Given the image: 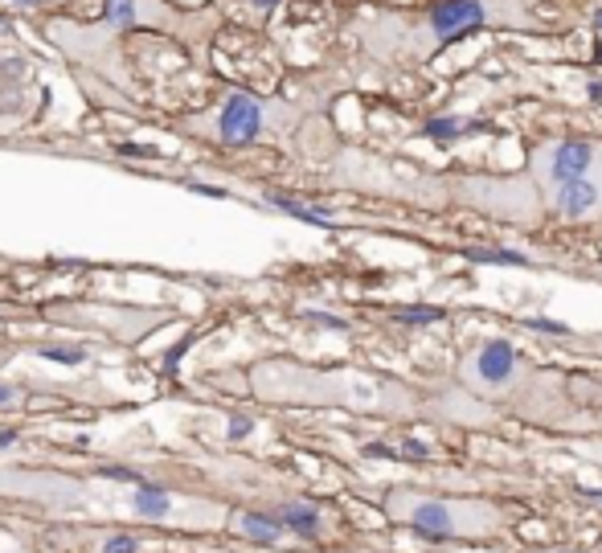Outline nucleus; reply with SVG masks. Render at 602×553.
I'll return each mask as SVG.
<instances>
[{
	"mask_svg": "<svg viewBox=\"0 0 602 553\" xmlns=\"http://www.w3.org/2000/svg\"><path fill=\"white\" fill-rule=\"evenodd\" d=\"M0 496H29L50 513L95 517V521H148L177 529H213L222 521L218 504H201L156 484H111V480H66L50 472H17L0 467Z\"/></svg>",
	"mask_w": 602,
	"mask_h": 553,
	"instance_id": "obj_1",
	"label": "nucleus"
},
{
	"mask_svg": "<svg viewBox=\"0 0 602 553\" xmlns=\"http://www.w3.org/2000/svg\"><path fill=\"white\" fill-rule=\"evenodd\" d=\"M390 517L410 525L430 541H455V537H492L500 529V508L488 500H443V496H414L394 492Z\"/></svg>",
	"mask_w": 602,
	"mask_h": 553,
	"instance_id": "obj_2",
	"label": "nucleus"
},
{
	"mask_svg": "<svg viewBox=\"0 0 602 553\" xmlns=\"http://www.w3.org/2000/svg\"><path fill=\"white\" fill-rule=\"evenodd\" d=\"M271 119H275V107L267 99H258L250 91H230L209 115L197 119V136H209L226 148H246L271 132Z\"/></svg>",
	"mask_w": 602,
	"mask_h": 553,
	"instance_id": "obj_3",
	"label": "nucleus"
},
{
	"mask_svg": "<svg viewBox=\"0 0 602 553\" xmlns=\"http://www.w3.org/2000/svg\"><path fill=\"white\" fill-rule=\"evenodd\" d=\"M533 173L545 189H557L566 181H582L602 173V144L594 140H553L533 152Z\"/></svg>",
	"mask_w": 602,
	"mask_h": 553,
	"instance_id": "obj_4",
	"label": "nucleus"
},
{
	"mask_svg": "<svg viewBox=\"0 0 602 553\" xmlns=\"http://www.w3.org/2000/svg\"><path fill=\"white\" fill-rule=\"evenodd\" d=\"M521 373V353H516L508 340H484V345L471 353V361H467V377L476 381V386H484V390H504V386H512V377Z\"/></svg>",
	"mask_w": 602,
	"mask_h": 553,
	"instance_id": "obj_5",
	"label": "nucleus"
},
{
	"mask_svg": "<svg viewBox=\"0 0 602 553\" xmlns=\"http://www.w3.org/2000/svg\"><path fill=\"white\" fill-rule=\"evenodd\" d=\"M492 21V0H439L426 13V25L435 33V41H455L467 29H480Z\"/></svg>",
	"mask_w": 602,
	"mask_h": 553,
	"instance_id": "obj_6",
	"label": "nucleus"
},
{
	"mask_svg": "<svg viewBox=\"0 0 602 553\" xmlns=\"http://www.w3.org/2000/svg\"><path fill=\"white\" fill-rule=\"evenodd\" d=\"M545 197H549L553 214L566 218V222L602 218V173L582 177V181H566V185H557V189H545Z\"/></svg>",
	"mask_w": 602,
	"mask_h": 553,
	"instance_id": "obj_7",
	"label": "nucleus"
},
{
	"mask_svg": "<svg viewBox=\"0 0 602 553\" xmlns=\"http://www.w3.org/2000/svg\"><path fill=\"white\" fill-rule=\"evenodd\" d=\"M103 21L111 29H148V25H172V13L164 0H103Z\"/></svg>",
	"mask_w": 602,
	"mask_h": 553,
	"instance_id": "obj_8",
	"label": "nucleus"
},
{
	"mask_svg": "<svg viewBox=\"0 0 602 553\" xmlns=\"http://www.w3.org/2000/svg\"><path fill=\"white\" fill-rule=\"evenodd\" d=\"M29 78H33V62L9 46H0V115H5L13 103H21Z\"/></svg>",
	"mask_w": 602,
	"mask_h": 553,
	"instance_id": "obj_9",
	"label": "nucleus"
},
{
	"mask_svg": "<svg viewBox=\"0 0 602 553\" xmlns=\"http://www.w3.org/2000/svg\"><path fill=\"white\" fill-rule=\"evenodd\" d=\"M275 521L283 525V533L316 537V533H320V508H316V504H304V500H287V504H279Z\"/></svg>",
	"mask_w": 602,
	"mask_h": 553,
	"instance_id": "obj_10",
	"label": "nucleus"
},
{
	"mask_svg": "<svg viewBox=\"0 0 602 553\" xmlns=\"http://www.w3.org/2000/svg\"><path fill=\"white\" fill-rule=\"evenodd\" d=\"M230 529L242 533V537H250V541H263V545H275L283 537V525L275 517H263V513H234Z\"/></svg>",
	"mask_w": 602,
	"mask_h": 553,
	"instance_id": "obj_11",
	"label": "nucleus"
},
{
	"mask_svg": "<svg viewBox=\"0 0 602 553\" xmlns=\"http://www.w3.org/2000/svg\"><path fill=\"white\" fill-rule=\"evenodd\" d=\"M271 205H279L283 214H291V218H304V222H332L324 209H316V205H304V201H291V197H271Z\"/></svg>",
	"mask_w": 602,
	"mask_h": 553,
	"instance_id": "obj_12",
	"label": "nucleus"
},
{
	"mask_svg": "<svg viewBox=\"0 0 602 553\" xmlns=\"http://www.w3.org/2000/svg\"><path fill=\"white\" fill-rule=\"evenodd\" d=\"M459 127H463V119H455V115H447V119H430V123H426V136H430V140H455V136H459Z\"/></svg>",
	"mask_w": 602,
	"mask_h": 553,
	"instance_id": "obj_13",
	"label": "nucleus"
},
{
	"mask_svg": "<svg viewBox=\"0 0 602 553\" xmlns=\"http://www.w3.org/2000/svg\"><path fill=\"white\" fill-rule=\"evenodd\" d=\"M37 353L50 357V361H58V365H78V361H86V353H82V349H70V345H41Z\"/></svg>",
	"mask_w": 602,
	"mask_h": 553,
	"instance_id": "obj_14",
	"label": "nucleus"
},
{
	"mask_svg": "<svg viewBox=\"0 0 602 553\" xmlns=\"http://www.w3.org/2000/svg\"><path fill=\"white\" fill-rule=\"evenodd\" d=\"M529 328H537V332H553V336H566V332H570V328H566L562 320H545V316L529 320Z\"/></svg>",
	"mask_w": 602,
	"mask_h": 553,
	"instance_id": "obj_15",
	"label": "nucleus"
},
{
	"mask_svg": "<svg viewBox=\"0 0 602 553\" xmlns=\"http://www.w3.org/2000/svg\"><path fill=\"white\" fill-rule=\"evenodd\" d=\"M402 320H414V324H430V320H439V312L435 308H406V312H398Z\"/></svg>",
	"mask_w": 602,
	"mask_h": 553,
	"instance_id": "obj_16",
	"label": "nucleus"
},
{
	"mask_svg": "<svg viewBox=\"0 0 602 553\" xmlns=\"http://www.w3.org/2000/svg\"><path fill=\"white\" fill-rule=\"evenodd\" d=\"M103 553H136V541H132V537H115Z\"/></svg>",
	"mask_w": 602,
	"mask_h": 553,
	"instance_id": "obj_17",
	"label": "nucleus"
},
{
	"mask_svg": "<svg viewBox=\"0 0 602 553\" xmlns=\"http://www.w3.org/2000/svg\"><path fill=\"white\" fill-rule=\"evenodd\" d=\"M0 5H5V9H41L46 0H0Z\"/></svg>",
	"mask_w": 602,
	"mask_h": 553,
	"instance_id": "obj_18",
	"label": "nucleus"
},
{
	"mask_svg": "<svg viewBox=\"0 0 602 553\" xmlns=\"http://www.w3.org/2000/svg\"><path fill=\"white\" fill-rule=\"evenodd\" d=\"M246 5H250L254 13H275V5H279V0H246Z\"/></svg>",
	"mask_w": 602,
	"mask_h": 553,
	"instance_id": "obj_19",
	"label": "nucleus"
},
{
	"mask_svg": "<svg viewBox=\"0 0 602 553\" xmlns=\"http://www.w3.org/2000/svg\"><path fill=\"white\" fill-rule=\"evenodd\" d=\"M17 402V390L13 386H5V381H0V406H13Z\"/></svg>",
	"mask_w": 602,
	"mask_h": 553,
	"instance_id": "obj_20",
	"label": "nucleus"
},
{
	"mask_svg": "<svg viewBox=\"0 0 602 553\" xmlns=\"http://www.w3.org/2000/svg\"><path fill=\"white\" fill-rule=\"evenodd\" d=\"M246 431H250V422H246V418H234V427H230V435H234V439H242Z\"/></svg>",
	"mask_w": 602,
	"mask_h": 553,
	"instance_id": "obj_21",
	"label": "nucleus"
},
{
	"mask_svg": "<svg viewBox=\"0 0 602 553\" xmlns=\"http://www.w3.org/2000/svg\"><path fill=\"white\" fill-rule=\"evenodd\" d=\"M594 25H598V29H602V9H598V13H594Z\"/></svg>",
	"mask_w": 602,
	"mask_h": 553,
	"instance_id": "obj_22",
	"label": "nucleus"
},
{
	"mask_svg": "<svg viewBox=\"0 0 602 553\" xmlns=\"http://www.w3.org/2000/svg\"><path fill=\"white\" fill-rule=\"evenodd\" d=\"M549 553H570V549H549Z\"/></svg>",
	"mask_w": 602,
	"mask_h": 553,
	"instance_id": "obj_23",
	"label": "nucleus"
},
{
	"mask_svg": "<svg viewBox=\"0 0 602 553\" xmlns=\"http://www.w3.org/2000/svg\"><path fill=\"white\" fill-rule=\"evenodd\" d=\"M0 553H5V549H0Z\"/></svg>",
	"mask_w": 602,
	"mask_h": 553,
	"instance_id": "obj_24",
	"label": "nucleus"
}]
</instances>
